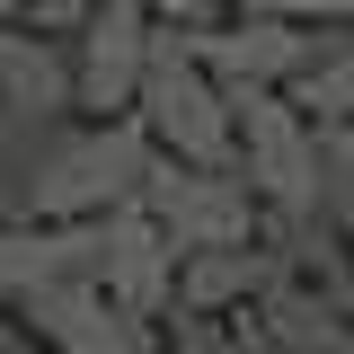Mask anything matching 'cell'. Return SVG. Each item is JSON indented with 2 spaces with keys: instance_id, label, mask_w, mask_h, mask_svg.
I'll use <instances>...</instances> for the list:
<instances>
[{
  "instance_id": "obj_1",
  "label": "cell",
  "mask_w": 354,
  "mask_h": 354,
  "mask_svg": "<svg viewBox=\"0 0 354 354\" xmlns=\"http://www.w3.org/2000/svg\"><path fill=\"white\" fill-rule=\"evenodd\" d=\"M133 115L151 133V151L177 160V169H239L230 97H221V80L186 53L177 27H151V62H142V88H133Z\"/></svg>"
},
{
  "instance_id": "obj_2",
  "label": "cell",
  "mask_w": 354,
  "mask_h": 354,
  "mask_svg": "<svg viewBox=\"0 0 354 354\" xmlns=\"http://www.w3.org/2000/svg\"><path fill=\"white\" fill-rule=\"evenodd\" d=\"M151 160L160 151H151L142 115H80L71 142L53 151V169L36 177L27 221H106V213H124V204H142Z\"/></svg>"
},
{
  "instance_id": "obj_3",
  "label": "cell",
  "mask_w": 354,
  "mask_h": 354,
  "mask_svg": "<svg viewBox=\"0 0 354 354\" xmlns=\"http://www.w3.org/2000/svg\"><path fill=\"white\" fill-rule=\"evenodd\" d=\"M221 97H230L248 195L266 213H283V221H328V204H319V124L283 88H221Z\"/></svg>"
},
{
  "instance_id": "obj_4",
  "label": "cell",
  "mask_w": 354,
  "mask_h": 354,
  "mask_svg": "<svg viewBox=\"0 0 354 354\" xmlns=\"http://www.w3.org/2000/svg\"><path fill=\"white\" fill-rule=\"evenodd\" d=\"M142 213L160 221V230L177 239V257H186V248H248L257 221H266V204L248 195L239 169H177V160H151Z\"/></svg>"
},
{
  "instance_id": "obj_5",
  "label": "cell",
  "mask_w": 354,
  "mask_h": 354,
  "mask_svg": "<svg viewBox=\"0 0 354 354\" xmlns=\"http://www.w3.org/2000/svg\"><path fill=\"white\" fill-rule=\"evenodd\" d=\"M142 62H151V9L142 0H97V18L71 36V106H88V115H133Z\"/></svg>"
},
{
  "instance_id": "obj_6",
  "label": "cell",
  "mask_w": 354,
  "mask_h": 354,
  "mask_svg": "<svg viewBox=\"0 0 354 354\" xmlns=\"http://www.w3.org/2000/svg\"><path fill=\"white\" fill-rule=\"evenodd\" d=\"M310 44H319V27H292V18H221V27H195L186 53L221 88H292Z\"/></svg>"
},
{
  "instance_id": "obj_7",
  "label": "cell",
  "mask_w": 354,
  "mask_h": 354,
  "mask_svg": "<svg viewBox=\"0 0 354 354\" xmlns=\"http://www.w3.org/2000/svg\"><path fill=\"white\" fill-rule=\"evenodd\" d=\"M97 230H106V257H97V292L124 310V319H169V301H177V239H169V230H160L151 213H142V204L106 213Z\"/></svg>"
},
{
  "instance_id": "obj_8",
  "label": "cell",
  "mask_w": 354,
  "mask_h": 354,
  "mask_svg": "<svg viewBox=\"0 0 354 354\" xmlns=\"http://www.w3.org/2000/svg\"><path fill=\"white\" fill-rule=\"evenodd\" d=\"M106 230L97 221H0V301H36L53 283H97Z\"/></svg>"
},
{
  "instance_id": "obj_9",
  "label": "cell",
  "mask_w": 354,
  "mask_h": 354,
  "mask_svg": "<svg viewBox=\"0 0 354 354\" xmlns=\"http://www.w3.org/2000/svg\"><path fill=\"white\" fill-rule=\"evenodd\" d=\"M18 319L44 354H133V337L151 328V319H124L97 283H53L36 301H18Z\"/></svg>"
},
{
  "instance_id": "obj_10",
  "label": "cell",
  "mask_w": 354,
  "mask_h": 354,
  "mask_svg": "<svg viewBox=\"0 0 354 354\" xmlns=\"http://www.w3.org/2000/svg\"><path fill=\"white\" fill-rule=\"evenodd\" d=\"M248 310H257V328L283 354H354V319H346V301H337V283H310V274H283V266H274V283H266Z\"/></svg>"
},
{
  "instance_id": "obj_11",
  "label": "cell",
  "mask_w": 354,
  "mask_h": 354,
  "mask_svg": "<svg viewBox=\"0 0 354 354\" xmlns=\"http://www.w3.org/2000/svg\"><path fill=\"white\" fill-rule=\"evenodd\" d=\"M0 115H80L71 106V44L36 27H0Z\"/></svg>"
},
{
  "instance_id": "obj_12",
  "label": "cell",
  "mask_w": 354,
  "mask_h": 354,
  "mask_svg": "<svg viewBox=\"0 0 354 354\" xmlns=\"http://www.w3.org/2000/svg\"><path fill=\"white\" fill-rule=\"evenodd\" d=\"M274 283V248L248 239V248H186L177 257V301L169 310H204V319H230V310H248Z\"/></svg>"
},
{
  "instance_id": "obj_13",
  "label": "cell",
  "mask_w": 354,
  "mask_h": 354,
  "mask_svg": "<svg viewBox=\"0 0 354 354\" xmlns=\"http://www.w3.org/2000/svg\"><path fill=\"white\" fill-rule=\"evenodd\" d=\"M283 97L301 106L310 124H354V27H319L301 80L283 88Z\"/></svg>"
},
{
  "instance_id": "obj_14",
  "label": "cell",
  "mask_w": 354,
  "mask_h": 354,
  "mask_svg": "<svg viewBox=\"0 0 354 354\" xmlns=\"http://www.w3.org/2000/svg\"><path fill=\"white\" fill-rule=\"evenodd\" d=\"M319 204H328V230L354 257V124H319Z\"/></svg>"
},
{
  "instance_id": "obj_15",
  "label": "cell",
  "mask_w": 354,
  "mask_h": 354,
  "mask_svg": "<svg viewBox=\"0 0 354 354\" xmlns=\"http://www.w3.org/2000/svg\"><path fill=\"white\" fill-rule=\"evenodd\" d=\"M160 346H169V354H239V337H230V319L169 310V319H160Z\"/></svg>"
},
{
  "instance_id": "obj_16",
  "label": "cell",
  "mask_w": 354,
  "mask_h": 354,
  "mask_svg": "<svg viewBox=\"0 0 354 354\" xmlns=\"http://www.w3.org/2000/svg\"><path fill=\"white\" fill-rule=\"evenodd\" d=\"M151 9V27H177V36H195V27H221L230 18V0H142Z\"/></svg>"
},
{
  "instance_id": "obj_17",
  "label": "cell",
  "mask_w": 354,
  "mask_h": 354,
  "mask_svg": "<svg viewBox=\"0 0 354 354\" xmlns=\"http://www.w3.org/2000/svg\"><path fill=\"white\" fill-rule=\"evenodd\" d=\"M27 18H36V36H80L97 18V0H27Z\"/></svg>"
},
{
  "instance_id": "obj_18",
  "label": "cell",
  "mask_w": 354,
  "mask_h": 354,
  "mask_svg": "<svg viewBox=\"0 0 354 354\" xmlns=\"http://www.w3.org/2000/svg\"><path fill=\"white\" fill-rule=\"evenodd\" d=\"M0 354H36V337H27V319L0 301Z\"/></svg>"
},
{
  "instance_id": "obj_19",
  "label": "cell",
  "mask_w": 354,
  "mask_h": 354,
  "mask_svg": "<svg viewBox=\"0 0 354 354\" xmlns=\"http://www.w3.org/2000/svg\"><path fill=\"white\" fill-rule=\"evenodd\" d=\"M337 301H346V319H354V257H346V274H337Z\"/></svg>"
},
{
  "instance_id": "obj_20",
  "label": "cell",
  "mask_w": 354,
  "mask_h": 354,
  "mask_svg": "<svg viewBox=\"0 0 354 354\" xmlns=\"http://www.w3.org/2000/svg\"><path fill=\"white\" fill-rule=\"evenodd\" d=\"M0 27H27V0H0Z\"/></svg>"
},
{
  "instance_id": "obj_21",
  "label": "cell",
  "mask_w": 354,
  "mask_h": 354,
  "mask_svg": "<svg viewBox=\"0 0 354 354\" xmlns=\"http://www.w3.org/2000/svg\"><path fill=\"white\" fill-rule=\"evenodd\" d=\"M36 354H44V346H36Z\"/></svg>"
}]
</instances>
